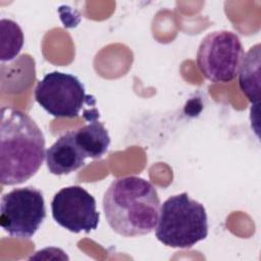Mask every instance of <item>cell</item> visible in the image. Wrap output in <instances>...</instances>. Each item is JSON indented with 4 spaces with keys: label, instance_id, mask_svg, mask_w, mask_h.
<instances>
[{
    "label": "cell",
    "instance_id": "5b68a950",
    "mask_svg": "<svg viewBox=\"0 0 261 261\" xmlns=\"http://www.w3.org/2000/svg\"><path fill=\"white\" fill-rule=\"evenodd\" d=\"M46 218L43 194L34 187L16 188L1 198L0 224L12 238L31 239Z\"/></svg>",
    "mask_w": 261,
    "mask_h": 261
},
{
    "label": "cell",
    "instance_id": "9c48e42d",
    "mask_svg": "<svg viewBox=\"0 0 261 261\" xmlns=\"http://www.w3.org/2000/svg\"><path fill=\"white\" fill-rule=\"evenodd\" d=\"M96 117L97 114L93 117L90 115L91 121L88 124L73 130L75 143L86 158H101L110 145V137L107 129Z\"/></svg>",
    "mask_w": 261,
    "mask_h": 261
},
{
    "label": "cell",
    "instance_id": "8fae6325",
    "mask_svg": "<svg viewBox=\"0 0 261 261\" xmlns=\"http://www.w3.org/2000/svg\"><path fill=\"white\" fill-rule=\"evenodd\" d=\"M1 29V52L0 59L3 62L13 60L23 46V33L20 27L11 19L2 18Z\"/></svg>",
    "mask_w": 261,
    "mask_h": 261
},
{
    "label": "cell",
    "instance_id": "3957f363",
    "mask_svg": "<svg viewBox=\"0 0 261 261\" xmlns=\"http://www.w3.org/2000/svg\"><path fill=\"white\" fill-rule=\"evenodd\" d=\"M155 236L163 245L189 249L208 234L205 207L187 193L167 198L160 209Z\"/></svg>",
    "mask_w": 261,
    "mask_h": 261
},
{
    "label": "cell",
    "instance_id": "ba28073f",
    "mask_svg": "<svg viewBox=\"0 0 261 261\" xmlns=\"http://www.w3.org/2000/svg\"><path fill=\"white\" fill-rule=\"evenodd\" d=\"M45 159L48 170L55 175L68 174L86 164V156L75 143L73 130L60 136L46 150Z\"/></svg>",
    "mask_w": 261,
    "mask_h": 261
},
{
    "label": "cell",
    "instance_id": "277c9868",
    "mask_svg": "<svg viewBox=\"0 0 261 261\" xmlns=\"http://www.w3.org/2000/svg\"><path fill=\"white\" fill-rule=\"evenodd\" d=\"M244 55L239 36L230 31H214L201 41L197 51V65L210 82L228 83L239 73Z\"/></svg>",
    "mask_w": 261,
    "mask_h": 261
},
{
    "label": "cell",
    "instance_id": "8992f818",
    "mask_svg": "<svg viewBox=\"0 0 261 261\" xmlns=\"http://www.w3.org/2000/svg\"><path fill=\"white\" fill-rule=\"evenodd\" d=\"M38 104L54 117L72 118L79 115L90 96L82 82L70 73L51 71L47 73L35 89Z\"/></svg>",
    "mask_w": 261,
    "mask_h": 261
},
{
    "label": "cell",
    "instance_id": "7a4b0ae2",
    "mask_svg": "<svg viewBox=\"0 0 261 261\" xmlns=\"http://www.w3.org/2000/svg\"><path fill=\"white\" fill-rule=\"evenodd\" d=\"M45 157V137L25 112L3 107L0 121V180L19 185L37 173Z\"/></svg>",
    "mask_w": 261,
    "mask_h": 261
},
{
    "label": "cell",
    "instance_id": "6da1fadb",
    "mask_svg": "<svg viewBox=\"0 0 261 261\" xmlns=\"http://www.w3.org/2000/svg\"><path fill=\"white\" fill-rule=\"evenodd\" d=\"M106 221L113 231L124 238L152 232L159 219L160 199L147 179L128 175L114 179L103 197Z\"/></svg>",
    "mask_w": 261,
    "mask_h": 261
},
{
    "label": "cell",
    "instance_id": "52a82bcc",
    "mask_svg": "<svg viewBox=\"0 0 261 261\" xmlns=\"http://www.w3.org/2000/svg\"><path fill=\"white\" fill-rule=\"evenodd\" d=\"M51 211L55 222L73 233H89L97 229L100 220L95 198L80 186L58 191L52 199Z\"/></svg>",
    "mask_w": 261,
    "mask_h": 261
},
{
    "label": "cell",
    "instance_id": "30bf717a",
    "mask_svg": "<svg viewBox=\"0 0 261 261\" xmlns=\"http://www.w3.org/2000/svg\"><path fill=\"white\" fill-rule=\"evenodd\" d=\"M239 76V86L249 101L258 105L260 100V44H256L244 55Z\"/></svg>",
    "mask_w": 261,
    "mask_h": 261
}]
</instances>
